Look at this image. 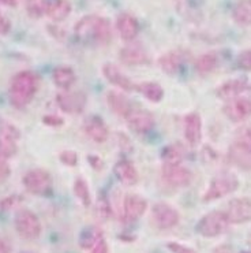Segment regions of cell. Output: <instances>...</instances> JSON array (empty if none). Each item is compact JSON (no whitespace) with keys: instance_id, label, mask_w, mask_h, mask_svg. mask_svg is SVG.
Wrapping results in <instances>:
<instances>
[{"instance_id":"obj_41","label":"cell","mask_w":251,"mask_h":253,"mask_svg":"<svg viewBox=\"0 0 251 253\" xmlns=\"http://www.w3.org/2000/svg\"><path fill=\"white\" fill-rule=\"evenodd\" d=\"M44 124L48 125V126H51V127H58V126H62L63 125V119L59 118L58 115H45L44 117Z\"/></svg>"},{"instance_id":"obj_36","label":"cell","mask_w":251,"mask_h":253,"mask_svg":"<svg viewBox=\"0 0 251 253\" xmlns=\"http://www.w3.org/2000/svg\"><path fill=\"white\" fill-rule=\"evenodd\" d=\"M17 153V142L0 138V158L8 159Z\"/></svg>"},{"instance_id":"obj_35","label":"cell","mask_w":251,"mask_h":253,"mask_svg":"<svg viewBox=\"0 0 251 253\" xmlns=\"http://www.w3.org/2000/svg\"><path fill=\"white\" fill-rule=\"evenodd\" d=\"M48 1L49 0H28V3H26L28 14L33 18H40L45 15Z\"/></svg>"},{"instance_id":"obj_32","label":"cell","mask_w":251,"mask_h":253,"mask_svg":"<svg viewBox=\"0 0 251 253\" xmlns=\"http://www.w3.org/2000/svg\"><path fill=\"white\" fill-rule=\"evenodd\" d=\"M217 66V56L213 52H208L201 55L198 59L195 60V70L199 74H206L215 70Z\"/></svg>"},{"instance_id":"obj_24","label":"cell","mask_w":251,"mask_h":253,"mask_svg":"<svg viewBox=\"0 0 251 253\" xmlns=\"http://www.w3.org/2000/svg\"><path fill=\"white\" fill-rule=\"evenodd\" d=\"M135 89L140 92L146 100L152 101V103H160L164 97V89L158 83L154 81H147V83H141L137 85Z\"/></svg>"},{"instance_id":"obj_13","label":"cell","mask_w":251,"mask_h":253,"mask_svg":"<svg viewBox=\"0 0 251 253\" xmlns=\"http://www.w3.org/2000/svg\"><path fill=\"white\" fill-rule=\"evenodd\" d=\"M126 122L129 125V127L135 133H147L154 127V117L152 112L146 111V110H135L133 108L126 117Z\"/></svg>"},{"instance_id":"obj_43","label":"cell","mask_w":251,"mask_h":253,"mask_svg":"<svg viewBox=\"0 0 251 253\" xmlns=\"http://www.w3.org/2000/svg\"><path fill=\"white\" fill-rule=\"evenodd\" d=\"M89 253H108V244L106 242V240H104V238L100 240V241L90 249V252Z\"/></svg>"},{"instance_id":"obj_28","label":"cell","mask_w":251,"mask_h":253,"mask_svg":"<svg viewBox=\"0 0 251 253\" xmlns=\"http://www.w3.org/2000/svg\"><path fill=\"white\" fill-rule=\"evenodd\" d=\"M100 240H103V230L100 229V227H96V226H90V227H86L81 233L79 247L82 249L90 251Z\"/></svg>"},{"instance_id":"obj_14","label":"cell","mask_w":251,"mask_h":253,"mask_svg":"<svg viewBox=\"0 0 251 253\" xmlns=\"http://www.w3.org/2000/svg\"><path fill=\"white\" fill-rule=\"evenodd\" d=\"M83 130L92 141L97 142V144H103L108 140V127L107 124L103 121L101 117L99 115H90L85 119L83 122Z\"/></svg>"},{"instance_id":"obj_20","label":"cell","mask_w":251,"mask_h":253,"mask_svg":"<svg viewBox=\"0 0 251 253\" xmlns=\"http://www.w3.org/2000/svg\"><path fill=\"white\" fill-rule=\"evenodd\" d=\"M120 60L123 63L129 66H140V65H146L149 62L147 58V53L143 48L141 45H127L120 51Z\"/></svg>"},{"instance_id":"obj_9","label":"cell","mask_w":251,"mask_h":253,"mask_svg":"<svg viewBox=\"0 0 251 253\" xmlns=\"http://www.w3.org/2000/svg\"><path fill=\"white\" fill-rule=\"evenodd\" d=\"M222 111L225 114V117L235 124L243 122L251 117V100L242 96L229 99L225 103Z\"/></svg>"},{"instance_id":"obj_42","label":"cell","mask_w":251,"mask_h":253,"mask_svg":"<svg viewBox=\"0 0 251 253\" xmlns=\"http://www.w3.org/2000/svg\"><path fill=\"white\" fill-rule=\"evenodd\" d=\"M19 200H21V197H18V196H10V197H7L0 203V207H1V210H10L11 207L18 204Z\"/></svg>"},{"instance_id":"obj_25","label":"cell","mask_w":251,"mask_h":253,"mask_svg":"<svg viewBox=\"0 0 251 253\" xmlns=\"http://www.w3.org/2000/svg\"><path fill=\"white\" fill-rule=\"evenodd\" d=\"M232 18L240 26L251 25V0H238L232 10Z\"/></svg>"},{"instance_id":"obj_26","label":"cell","mask_w":251,"mask_h":253,"mask_svg":"<svg viewBox=\"0 0 251 253\" xmlns=\"http://www.w3.org/2000/svg\"><path fill=\"white\" fill-rule=\"evenodd\" d=\"M181 62V53L178 51H170V52L164 53L163 56L158 59V66L163 69L164 73L167 74H175L176 71L180 69Z\"/></svg>"},{"instance_id":"obj_23","label":"cell","mask_w":251,"mask_h":253,"mask_svg":"<svg viewBox=\"0 0 251 253\" xmlns=\"http://www.w3.org/2000/svg\"><path fill=\"white\" fill-rule=\"evenodd\" d=\"M71 3L69 0H49L45 15L55 22H62L70 15Z\"/></svg>"},{"instance_id":"obj_33","label":"cell","mask_w":251,"mask_h":253,"mask_svg":"<svg viewBox=\"0 0 251 253\" xmlns=\"http://www.w3.org/2000/svg\"><path fill=\"white\" fill-rule=\"evenodd\" d=\"M19 137H21V131L18 130L17 126L0 117V138L17 142Z\"/></svg>"},{"instance_id":"obj_19","label":"cell","mask_w":251,"mask_h":253,"mask_svg":"<svg viewBox=\"0 0 251 253\" xmlns=\"http://www.w3.org/2000/svg\"><path fill=\"white\" fill-rule=\"evenodd\" d=\"M247 89H249V83L246 80H242V78L229 80L217 88V96L224 100H229V99H234V97H238L242 93H245Z\"/></svg>"},{"instance_id":"obj_2","label":"cell","mask_w":251,"mask_h":253,"mask_svg":"<svg viewBox=\"0 0 251 253\" xmlns=\"http://www.w3.org/2000/svg\"><path fill=\"white\" fill-rule=\"evenodd\" d=\"M75 36L82 42L106 44L111 40L112 29L109 21L99 15H86L76 22Z\"/></svg>"},{"instance_id":"obj_17","label":"cell","mask_w":251,"mask_h":253,"mask_svg":"<svg viewBox=\"0 0 251 253\" xmlns=\"http://www.w3.org/2000/svg\"><path fill=\"white\" fill-rule=\"evenodd\" d=\"M116 29L120 39L124 42H133L135 37L138 36L140 32V25L138 21L135 19L129 12H122L116 19Z\"/></svg>"},{"instance_id":"obj_16","label":"cell","mask_w":251,"mask_h":253,"mask_svg":"<svg viewBox=\"0 0 251 253\" xmlns=\"http://www.w3.org/2000/svg\"><path fill=\"white\" fill-rule=\"evenodd\" d=\"M184 137L191 147H197L202 140V119L197 112H190L184 118Z\"/></svg>"},{"instance_id":"obj_15","label":"cell","mask_w":251,"mask_h":253,"mask_svg":"<svg viewBox=\"0 0 251 253\" xmlns=\"http://www.w3.org/2000/svg\"><path fill=\"white\" fill-rule=\"evenodd\" d=\"M101 70H103V76L108 80V83H111L116 88L122 89L123 92H131V90L135 89L134 83L130 80L129 77L124 76L122 71H120V69L116 67L115 65L106 63V65L103 66Z\"/></svg>"},{"instance_id":"obj_27","label":"cell","mask_w":251,"mask_h":253,"mask_svg":"<svg viewBox=\"0 0 251 253\" xmlns=\"http://www.w3.org/2000/svg\"><path fill=\"white\" fill-rule=\"evenodd\" d=\"M229 160L234 163L235 166H238L239 169L246 171H251V152L245 151L242 148L232 145V148L229 149Z\"/></svg>"},{"instance_id":"obj_39","label":"cell","mask_w":251,"mask_h":253,"mask_svg":"<svg viewBox=\"0 0 251 253\" xmlns=\"http://www.w3.org/2000/svg\"><path fill=\"white\" fill-rule=\"evenodd\" d=\"M10 175H11V167L7 163V159L0 158V183L7 181Z\"/></svg>"},{"instance_id":"obj_37","label":"cell","mask_w":251,"mask_h":253,"mask_svg":"<svg viewBox=\"0 0 251 253\" xmlns=\"http://www.w3.org/2000/svg\"><path fill=\"white\" fill-rule=\"evenodd\" d=\"M236 65L240 70L250 71L251 70V49H245L238 55Z\"/></svg>"},{"instance_id":"obj_1","label":"cell","mask_w":251,"mask_h":253,"mask_svg":"<svg viewBox=\"0 0 251 253\" xmlns=\"http://www.w3.org/2000/svg\"><path fill=\"white\" fill-rule=\"evenodd\" d=\"M38 77L33 71L22 70L12 77L8 89V97L12 107L25 108L33 100V97L38 90Z\"/></svg>"},{"instance_id":"obj_18","label":"cell","mask_w":251,"mask_h":253,"mask_svg":"<svg viewBox=\"0 0 251 253\" xmlns=\"http://www.w3.org/2000/svg\"><path fill=\"white\" fill-rule=\"evenodd\" d=\"M113 174L117 181L126 186H134L138 182V171L135 166L127 159H120L113 166Z\"/></svg>"},{"instance_id":"obj_45","label":"cell","mask_w":251,"mask_h":253,"mask_svg":"<svg viewBox=\"0 0 251 253\" xmlns=\"http://www.w3.org/2000/svg\"><path fill=\"white\" fill-rule=\"evenodd\" d=\"M0 253H11V244L10 241L0 236Z\"/></svg>"},{"instance_id":"obj_21","label":"cell","mask_w":251,"mask_h":253,"mask_svg":"<svg viewBox=\"0 0 251 253\" xmlns=\"http://www.w3.org/2000/svg\"><path fill=\"white\" fill-rule=\"evenodd\" d=\"M107 103H108V106L112 111L117 114L119 117H123V118H126L127 114L133 110L131 101L127 99V96H124L122 92H116V90L108 92Z\"/></svg>"},{"instance_id":"obj_22","label":"cell","mask_w":251,"mask_h":253,"mask_svg":"<svg viewBox=\"0 0 251 253\" xmlns=\"http://www.w3.org/2000/svg\"><path fill=\"white\" fill-rule=\"evenodd\" d=\"M75 71L69 66H58L52 71L53 84L58 86L60 90H67L70 89L75 83Z\"/></svg>"},{"instance_id":"obj_8","label":"cell","mask_w":251,"mask_h":253,"mask_svg":"<svg viewBox=\"0 0 251 253\" xmlns=\"http://www.w3.org/2000/svg\"><path fill=\"white\" fill-rule=\"evenodd\" d=\"M152 218L158 229L168 230L175 227L180 220V215L175 208L167 203H157L152 208Z\"/></svg>"},{"instance_id":"obj_31","label":"cell","mask_w":251,"mask_h":253,"mask_svg":"<svg viewBox=\"0 0 251 253\" xmlns=\"http://www.w3.org/2000/svg\"><path fill=\"white\" fill-rule=\"evenodd\" d=\"M94 210H96V215L97 218L101 222H107L108 219L111 218L112 208L111 204H109V200L107 197V194H104L103 192L97 196L96 199V204H94Z\"/></svg>"},{"instance_id":"obj_12","label":"cell","mask_w":251,"mask_h":253,"mask_svg":"<svg viewBox=\"0 0 251 253\" xmlns=\"http://www.w3.org/2000/svg\"><path fill=\"white\" fill-rule=\"evenodd\" d=\"M161 175L164 181L174 188H184L193 179L191 171L181 165H164Z\"/></svg>"},{"instance_id":"obj_38","label":"cell","mask_w":251,"mask_h":253,"mask_svg":"<svg viewBox=\"0 0 251 253\" xmlns=\"http://www.w3.org/2000/svg\"><path fill=\"white\" fill-rule=\"evenodd\" d=\"M59 159L63 165L69 166V167H75L78 165V155L74 151H69L66 149L63 152H60L59 155Z\"/></svg>"},{"instance_id":"obj_5","label":"cell","mask_w":251,"mask_h":253,"mask_svg":"<svg viewBox=\"0 0 251 253\" xmlns=\"http://www.w3.org/2000/svg\"><path fill=\"white\" fill-rule=\"evenodd\" d=\"M25 189L35 196H45L52 190V177L47 170L33 169L22 178Z\"/></svg>"},{"instance_id":"obj_47","label":"cell","mask_w":251,"mask_h":253,"mask_svg":"<svg viewBox=\"0 0 251 253\" xmlns=\"http://www.w3.org/2000/svg\"><path fill=\"white\" fill-rule=\"evenodd\" d=\"M242 253H251V251H245V252H242Z\"/></svg>"},{"instance_id":"obj_29","label":"cell","mask_w":251,"mask_h":253,"mask_svg":"<svg viewBox=\"0 0 251 253\" xmlns=\"http://www.w3.org/2000/svg\"><path fill=\"white\" fill-rule=\"evenodd\" d=\"M161 158L164 160V165H181L184 159V148L179 144H172L163 149Z\"/></svg>"},{"instance_id":"obj_7","label":"cell","mask_w":251,"mask_h":253,"mask_svg":"<svg viewBox=\"0 0 251 253\" xmlns=\"http://www.w3.org/2000/svg\"><path fill=\"white\" fill-rule=\"evenodd\" d=\"M56 103H58L59 108L66 114H81L86 103H88V97L82 90H60L56 94Z\"/></svg>"},{"instance_id":"obj_40","label":"cell","mask_w":251,"mask_h":253,"mask_svg":"<svg viewBox=\"0 0 251 253\" xmlns=\"http://www.w3.org/2000/svg\"><path fill=\"white\" fill-rule=\"evenodd\" d=\"M167 247L172 253H197L194 249L186 247V245H181L179 242H170Z\"/></svg>"},{"instance_id":"obj_6","label":"cell","mask_w":251,"mask_h":253,"mask_svg":"<svg viewBox=\"0 0 251 253\" xmlns=\"http://www.w3.org/2000/svg\"><path fill=\"white\" fill-rule=\"evenodd\" d=\"M15 230L25 240H36L41 234V222L33 211L21 210L15 215Z\"/></svg>"},{"instance_id":"obj_3","label":"cell","mask_w":251,"mask_h":253,"mask_svg":"<svg viewBox=\"0 0 251 253\" xmlns=\"http://www.w3.org/2000/svg\"><path fill=\"white\" fill-rule=\"evenodd\" d=\"M239 188V179L232 172H221L213 178L209 183V188L206 189L202 200L209 201L218 200L228 194L234 193L236 189Z\"/></svg>"},{"instance_id":"obj_46","label":"cell","mask_w":251,"mask_h":253,"mask_svg":"<svg viewBox=\"0 0 251 253\" xmlns=\"http://www.w3.org/2000/svg\"><path fill=\"white\" fill-rule=\"evenodd\" d=\"M0 3H3V4H6V6H17L18 0H0Z\"/></svg>"},{"instance_id":"obj_30","label":"cell","mask_w":251,"mask_h":253,"mask_svg":"<svg viewBox=\"0 0 251 253\" xmlns=\"http://www.w3.org/2000/svg\"><path fill=\"white\" fill-rule=\"evenodd\" d=\"M74 194L78 200L81 201V204L83 207H90L92 204V194H90V189L86 182V179H83L82 177L76 178L74 186H72Z\"/></svg>"},{"instance_id":"obj_44","label":"cell","mask_w":251,"mask_h":253,"mask_svg":"<svg viewBox=\"0 0 251 253\" xmlns=\"http://www.w3.org/2000/svg\"><path fill=\"white\" fill-rule=\"evenodd\" d=\"M10 29H11V24H10V21H8L4 15H1V14H0V36L7 35V33L10 32Z\"/></svg>"},{"instance_id":"obj_10","label":"cell","mask_w":251,"mask_h":253,"mask_svg":"<svg viewBox=\"0 0 251 253\" xmlns=\"http://www.w3.org/2000/svg\"><path fill=\"white\" fill-rule=\"evenodd\" d=\"M229 224L246 223L251 220V200L247 197L234 199L228 203L227 211H225Z\"/></svg>"},{"instance_id":"obj_34","label":"cell","mask_w":251,"mask_h":253,"mask_svg":"<svg viewBox=\"0 0 251 253\" xmlns=\"http://www.w3.org/2000/svg\"><path fill=\"white\" fill-rule=\"evenodd\" d=\"M234 145L251 152V126H245L238 130L235 135Z\"/></svg>"},{"instance_id":"obj_11","label":"cell","mask_w":251,"mask_h":253,"mask_svg":"<svg viewBox=\"0 0 251 253\" xmlns=\"http://www.w3.org/2000/svg\"><path fill=\"white\" fill-rule=\"evenodd\" d=\"M147 203L138 194H127L123 200L122 220L124 223H133L145 213Z\"/></svg>"},{"instance_id":"obj_4","label":"cell","mask_w":251,"mask_h":253,"mask_svg":"<svg viewBox=\"0 0 251 253\" xmlns=\"http://www.w3.org/2000/svg\"><path fill=\"white\" fill-rule=\"evenodd\" d=\"M229 222H228L225 212L212 211L199 219L197 224V231L205 238H215L224 234L227 231Z\"/></svg>"}]
</instances>
